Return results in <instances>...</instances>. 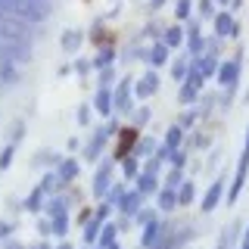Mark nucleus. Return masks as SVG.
<instances>
[{
  "label": "nucleus",
  "instance_id": "f257e3e1",
  "mask_svg": "<svg viewBox=\"0 0 249 249\" xmlns=\"http://www.w3.org/2000/svg\"><path fill=\"white\" fill-rule=\"evenodd\" d=\"M50 13L47 0H0V16L16 22H44Z\"/></svg>",
  "mask_w": 249,
  "mask_h": 249
},
{
  "label": "nucleus",
  "instance_id": "f03ea898",
  "mask_svg": "<svg viewBox=\"0 0 249 249\" xmlns=\"http://www.w3.org/2000/svg\"><path fill=\"white\" fill-rule=\"evenodd\" d=\"M16 78H19V62L0 53V81H16Z\"/></svg>",
  "mask_w": 249,
  "mask_h": 249
}]
</instances>
